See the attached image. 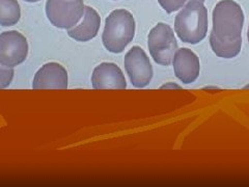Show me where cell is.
<instances>
[{
	"instance_id": "cell-17",
	"label": "cell",
	"mask_w": 249,
	"mask_h": 187,
	"mask_svg": "<svg viewBox=\"0 0 249 187\" xmlns=\"http://www.w3.org/2000/svg\"><path fill=\"white\" fill-rule=\"evenodd\" d=\"M24 1L30 2V3H35V2H37V1H41V0H24Z\"/></svg>"
},
{
	"instance_id": "cell-14",
	"label": "cell",
	"mask_w": 249,
	"mask_h": 187,
	"mask_svg": "<svg viewBox=\"0 0 249 187\" xmlns=\"http://www.w3.org/2000/svg\"><path fill=\"white\" fill-rule=\"evenodd\" d=\"M188 1L189 0H158L160 6L167 14H173L181 10Z\"/></svg>"
},
{
	"instance_id": "cell-11",
	"label": "cell",
	"mask_w": 249,
	"mask_h": 187,
	"mask_svg": "<svg viewBox=\"0 0 249 187\" xmlns=\"http://www.w3.org/2000/svg\"><path fill=\"white\" fill-rule=\"evenodd\" d=\"M101 27V17L91 6H85L81 21L68 30V36L77 42H89L96 37Z\"/></svg>"
},
{
	"instance_id": "cell-15",
	"label": "cell",
	"mask_w": 249,
	"mask_h": 187,
	"mask_svg": "<svg viewBox=\"0 0 249 187\" xmlns=\"http://www.w3.org/2000/svg\"><path fill=\"white\" fill-rule=\"evenodd\" d=\"M14 68H7L0 65V90L10 87L14 78Z\"/></svg>"
},
{
	"instance_id": "cell-19",
	"label": "cell",
	"mask_w": 249,
	"mask_h": 187,
	"mask_svg": "<svg viewBox=\"0 0 249 187\" xmlns=\"http://www.w3.org/2000/svg\"><path fill=\"white\" fill-rule=\"evenodd\" d=\"M244 89H249V84H248V85H246V87H245Z\"/></svg>"
},
{
	"instance_id": "cell-18",
	"label": "cell",
	"mask_w": 249,
	"mask_h": 187,
	"mask_svg": "<svg viewBox=\"0 0 249 187\" xmlns=\"http://www.w3.org/2000/svg\"><path fill=\"white\" fill-rule=\"evenodd\" d=\"M247 38H248V43H249V25H248V31H247Z\"/></svg>"
},
{
	"instance_id": "cell-12",
	"label": "cell",
	"mask_w": 249,
	"mask_h": 187,
	"mask_svg": "<svg viewBox=\"0 0 249 187\" xmlns=\"http://www.w3.org/2000/svg\"><path fill=\"white\" fill-rule=\"evenodd\" d=\"M210 46L216 56L221 58H233L236 57L242 49V37L237 40H221L217 37L212 31L210 34Z\"/></svg>"
},
{
	"instance_id": "cell-20",
	"label": "cell",
	"mask_w": 249,
	"mask_h": 187,
	"mask_svg": "<svg viewBox=\"0 0 249 187\" xmlns=\"http://www.w3.org/2000/svg\"><path fill=\"white\" fill-rule=\"evenodd\" d=\"M199 1H201V2H205V0H199Z\"/></svg>"
},
{
	"instance_id": "cell-2",
	"label": "cell",
	"mask_w": 249,
	"mask_h": 187,
	"mask_svg": "<svg viewBox=\"0 0 249 187\" xmlns=\"http://www.w3.org/2000/svg\"><path fill=\"white\" fill-rule=\"evenodd\" d=\"M136 23L129 11L119 9L108 15L102 35L103 45L111 53H122L135 37Z\"/></svg>"
},
{
	"instance_id": "cell-7",
	"label": "cell",
	"mask_w": 249,
	"mask_h": 187,
	"mask_svg": "<svg viewBox=\"0 0 249 187\" xmlns=\"http://www.w3.org/2000/svg\"><path fill=\"white\" fill-rule=\"evenodd\" d=\"M28 54L26 37L17 30L0 34V65L15 68L25 61Z\"/></svg>"
},
{
	"instance_id": "cell-16",
	"label": "cell",
	"mask_w": 249,
	"mask_h": 187,
	"mask_svg": "<svg viewBox=\"0 0 249 187\" xmlns=\"http://www.w3.org/2000/svg\"><path fill=\"white\" fill-rule=\"evenodd\" d=\"M161 89H166V90H168V89H180V87H178V85L176 84V83H167V84L162 85Z\"/></svg>"
},
{
	"instance_id": "cell-4",
	"label": "cell",
	"mask_w": 249,
	"mask_h": 187,
	"mask_svg": "<svg viewBox=\"0 0 249 187\" xmlns=\"http://www.w3.org/2000/svg\"><path fill=\"white\" fill-rule=\"evenodd\" d=\"M147 47L156 64L169 66L178 50L174 29L166 23H158L151 29L147 37Z\"/></svg>"
},
{
	"instance_id": "cell-9",
	"label": "cell",
	"mask_w": 249,
	"mask_h": 187,
	"mask_svg": "<svg viewBox=\"0 0 249 187\" xmlns=\"http://www.w3.org/2000/svg\"><path fill=\"white\" fill-rule=\"evenodd\" d=\"M68 72L57 62H48L38 69L33 81L34 90H67L68 89Z\"/></svg>"
},
{
	"instance_id": "cell-6",
	"label": "cell",
	"mask_w": 249,
	"mask_h": 187,
	"mask_svg": "<svg viewBox=\"0 0 249 187\" xmlns=\"http://www.w3.org/2000/svg\"><path fill=\"white\" fill-rule=\"evenodd\" d=\"M124 66L134 88L143 89L152 81L154 75L153 66L149 56L139 46L132 47L126 53Z\"/></svg>"
},
{
	"instance_id": "cell-1",
	"label": "cell",
	"mask_w": 249,
	"mask_h": 187,
	"mask_svg": "<svg viewBox=\"0 0 249 187\" xmlns=\"http://www.w3.org/2000/svg\"><path fill=\"white\" fill-rule=\"evenodd\" d=\"M208 10L199 0H189L175 19V31L184 43L196 45L208 34Z\"/></svg>"
},
{
	"instance_id": "cell-13",
	"label": "cell",
	"mask_w": 249,
	"mask_h": 187,
	"mask_svg": "<svg viewBox=\"0 0 249 187\" xmlns=\"http://www.w3.org/2000/svg\"><path fill=\"white\" fill-rule=\"evenodd\" d=\"M21 9L17 0H0V25L13 26L20 21Z\"/></svg>"
},
{
	"instance_id": "cell-10",
	"label": "cell",
	"mask_w": 249,
	"mask_h": 187,
	"mask_svg": "<svg viewBox=\"0 0 249 187\" xmlns=\"http://www.w3.org/2000/svg\"><path fill=\"white\" fill-rule=\"evenodd\" d=\"M173 66L176 77L185 84L196 81L200 73L199 58L189 48H178L176 51Z\"/></svg>"
},
{
	"instance_id": "cell-8",
	"label": "cell",
	"mask_w": 249,
	"mask_h": 187,
	"mask_svg": "<svg viewBox=\"0 0 249 187\" xmlns=\"http://www.w3.org/2000/svg\"><path fill=\"white\" fill-rule=\"evenodd\" d=\"M93 90H126L127 81L119 66L113 62H102L91 74Z\"/></svg>"
},
{
	"instance_id": "cell-5",
	"label": "cell",
	"mask_w": 249,
	"mask_h": 187,
	"mask_svg": "<svg viewBox=\"0 0 249 187\" xmlns=\"http://www.w3.org/2000/svg\"><path fill=\"white\" fill-rule=\"evenodd\" d=\"M45 10L53 26L69 30L81 21L85 5L83 0H47Z\"/></svg>"
},
{
	"instance_id": "cell-3",
	"label": "cell",
	"mask_w": 249,
	"mask_h": 187,
	"mask_svg": "<svg viewBox=\"0 0 249 187\" xmlns=\"http://www.w3.org/2000/svg\"><path fill=\"white\" fill-rule=\"evenodd\" d=\"M244 12L233 0H220L212 13V33L221 40H237L242 37Z\"/></svg>"
}]
</instances>
